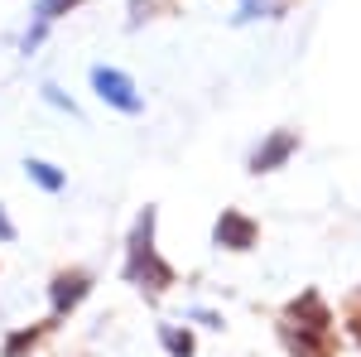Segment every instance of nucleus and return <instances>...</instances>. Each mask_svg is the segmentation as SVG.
Wrapping results in <instances>:
<instances>
[{"label": "nucleus", "mask_w": 361, "mask_h": 357, "mask_svg": "<svg viewBox=\"0 0 361 357\" xmlns=\"http://www.w3.org/2000/svg\"><path fill=\"white\" fill-rule=\"evenodd\" d=\"M44 97H49V102H54V107H63V111H68V116H78V107H73V102H68V97H63V92H58V87H44Z\"/></svg>", "instance_id": "9"}, {"label": "nucleus", "mask_w": 361, "mask_h": 357, "mask_svg": "<svg viewBox=\"0 0 361 357\" xmlns=\"http://www.w3.org/2000/svg\"><path fill=\"white\" fill-rule=\"evenodd\" d=\"M0 242H15V222L0 213Z\"/></svg>", "instance_id": "10"}, {"label": "nucleus", "mask_w": 361, "mask_h": 357, "mask_svg": "<svg viewBox=\"0 0 361 357\" xmlns=\"http://www.w3.org/2000/svg\"><path fill=\"white\" fill-rule=\"evenodd\" d=\"M164 348L173 357H193V338H188V333H178V329H164Z\"/></svg>", "instance_id": "7"}, {"label": "nucleus", "mask_w": 361, "mask_h": 357, "mask_svg": "<svg viewBox=\"0 0 361 357\" xmlns=\"http://www.w3.org/2000/svg\"><path fill=\"white\" fill-rule=\"evenodd\" d=\"M92 87H97V97H102L106 107L126 111V116H140V111H145V97L135 92V83H130L121 68H92Z\"/></svg>", "instance_id": "2"}, {"label": "nucleus", "mask_w": 361, "mask_h": 357, "mask_svg": "<svg viewBox=\"0 0 361 357\" xmlns=\"http://www.w3.org/2000/svg\"><path fill=\"white\" fill-rule=\"evenodd\" d=\"M294 145H299V136H294V131H279V136L270 140L265 150H255V160H250V169H255V174H265V169L284 165V160L294 155Z\"/></svg>", "instance_id": "4"}, {"label": "nucleus", "mask_w": 361, "mask_h": 357, "mask_svg": "<svg viewBox=\"0 0 361 357\" xmlns=\"http://www.w3.org/2000/svg\"><path fill=\"white\" fill-rule=\"evenodd\" d=\"M68 5H78V0H39V25H49L58 10H68Z\"/></svg>", "instance_id": "8"}, {"label": "nucleus", "mask_w": 361, "mask_h": 357, "mask_svg": "<svg viewBox=\"0 0 361 357\" xmlns=\"http://www.w3.org/2000/svg\"><path fill=\"white\" fill-rule=\"evenodd\" d=\"M82 295H87V275H58V280H54V314L73 309Z\"/></svg>", "instance_id": "5"}, {"label": "nucleus", "mask_w": 361, "mask_h": 357, "mask_svg": "<svg viewBox=\"0 0 361 357\" xmlns=\"http://www.w3.org/2000/svg\"><path fill=\"white\" fill-rule=\"evenodd\" d=\"M149 232H154V208H145L140 222H135V237H130V266H126V275H130V280H145L149 290H164L173 275H169V266L154 256Z\"/></svg>", "instance_id": "1"}, {"label": "nucleus", "mask_w": 361, "mask_h": 357, "mask_svg": "<svg viewBox=\"0 0 361 357\" xmlns=\"http://www.w3.org/2000/svg\"><path fill=\"white\" fill-rule=\"evenodd\" d=\"M25 169H29V179H34L39 189H49V193H63V184H68V179H63V174H58L49 160H29Z\"/></svg>", "instance_id": "6"}, {"label": "nucleus", "mask_w": 361, "mask_h": 357, "mask_svg": "<svg viewBox=\"0 0 361 357\" xmlns=\"http://www.w3.org/2000/svg\"><path fill=\"white\" fill-rule=\"evenodd\" d=\"M217 242L231 251H246L250 242H255V222H246L241 213H222V222H217Z\"/></svg>", "instance_id": "3"}]
</instances>
